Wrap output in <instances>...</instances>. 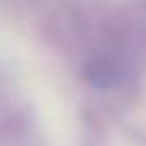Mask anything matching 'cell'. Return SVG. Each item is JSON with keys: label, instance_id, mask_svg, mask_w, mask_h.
Wrapping results in <instances>:
<instances>
[{"label": "cell", "instance_id": "6da1fadb", "mask_svg": "<svg viewBox=\"0 0 146 146\" xmlns=\"http://www.w3.org/2000/svg\"><path fill=\"white\" fill-rule=\"evenodd\" d=\"M85 80L92 87H98V90H110V87H115L123 80V72H121V64L115 59H110V56H95L85 67Z\"/></svg>", "mask_w": 146, "mask_h": 146}]
</instances>
